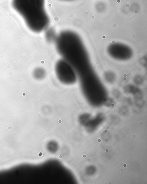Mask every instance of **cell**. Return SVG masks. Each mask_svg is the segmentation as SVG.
Listing matches in <instances>:
<instances>
[{
  "mask_svg": "<svg viewBox=\"0 0 147 184\" xmlns=\"http://www.w3.org/2000/svg\"><path fill=\"white\" fill-rule=\"evenodd\" d=\"M57 52L76 72L85 97L92 105L100 106L107 99L106 89L92 66L81 37L71 31H62L55 41Z\"/></svg>",
  "mask_w": 147,
  "mask_h": 184,
  "instance_id": "obj_1",
  "label": "cell"
},
{
  "mask_svg": "<svg viewBox=\"0 0 147 184\" xmlns=\"http://www.w3.org/2000/svg\"><path fill=\"white\" fill-rule=\"evenodd\" d=\"M12 6L33 32L40 33L48 28L50 18L45 0H12Z\"/></svg>",
  "mask_w": 147,
  "mask_h": 184,
  "instance_id": "obj_2",
  "label": "cell"
},
{
  "mask_svg": "<svg viewBox=\"0 0 147 184\" xmlns=\"http://www.w3.org/2000/svg\"><path fill=\"white\" fill-rule=\"evenodd\" d=\"M55 70L57 79L64 84H73L78 80L77 76L74 69L63 59L59 60L57 62Z\"/></svg>",
  "mask_w": 147,
  "mask_h": 184,
  "instance_id": "obj_3",
  "label": "cell"
},
{
  "mask_svg": "<svg viewBox=\"0 0 147 184\" xmlns=\"http://www.w3.org/2000/svg\"><path fill=\"white\" fill-rule=\"evenodd\" d=\"M107 52L111 58L120 61L128 60L133 55V50L130 47L122 43L110 44L107 48Z\"/></svg>",
  "mask_w": 147,
  "mask_h": 184,
  "instance_id": "obj_4",
  "label": "cell"
},
{
  "mask_svg": "<svg viewBox=\"0 0 147 184\" xmlns=\"http://www.w3.org/2000/svg\"><path fill=\"white\" fill-rule=\"evenodd\" d=\"M46 72L44 69L41 67L36 68L33 73V75L37 80H42L46 76Z\"/></svg>",
  "mask_w": 147,
  "mask_h": 184,
  "instance_id": "obj_5",
  "label": "cell"
},
{
  "mask_svg": "<svg viewBox=\"0 0 147 184\" xmlns=\"http://www.w3.org/2000/svg\"><path fill=\"white\" fill-rule=\"evenodd\" d=\"M46 30V32L45 34L46 39L48 42H55L57 37L55 30L52 29H47Z\"/></svg>",
  "mask_w": 147,
  "mask_h": 184,
  "instance_id": "obj_6",
  "label": "cell"
},
{
  "mask_svg": "<svg viewBox=\"0 0 147 184\" xmlns=\"http://www.w3.org/2000/svg\"><path fill=\"white\" fill-rule=\"evenodd\" d=\"M8 130H10V129H11V128H12V127L11 126L8 127Z\"/></svg>",
  "mask_w": 147,
  "mask_h": 184,
  "instance_id": "obj_7",
  "label": "cell"
},
{
  "mask_svg": "<svg viewBox=\"0 0 147 184\" xmlns=\"http://www.w3.org/2000/svg\"><path fill=\"white\" fill-rule=\"evenodd\" d=\"M61 1H73V0H61Z\"/></svg>",
  "mask_w": 147,
  "mask_h": 184,
  "instance_id": "obj_8",
  "label": "cell"
}]
</instances>
